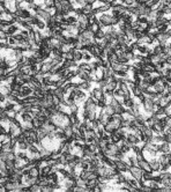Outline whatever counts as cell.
<instances>
[{
  "mask_svg": "<svg viewBox=\"0 0 171 192\" xmlns=\"http://www.w3.org/2000/svg\"><path fill=\"white\" fill-rule=\"evenodd\" d=\"M127 173H130V175L133 178H135L138 182L142 181V174H144V170H142L139 166H130Z\"/></svg>",
  "mask_w": 171,
  "mask_h": 192,
  "instance_id": "6da1fadb",
  "label": "cell"
},
{
  "mask_svg": "<svg viewBox=\"0 0 171 192\" xmlns=\"http://www.w3.org/2000/svg\"><path fill=\"white\" fill-rule=\"evenodd\" d=\"M141 106H142V110H144V114L148 116V115H150L153 112L154 101L152 98H149L148 96H146V98L144 100V102L141 103Z\"/></svg>",
  "mask_w": 171,
  "mask_h": 192,
  "instance_id": "7a4b0ae2",
  "label": "cell"
},
{
  "mask_svg": "<svg viewBox=\"0 0 171 192\" xmlns=\"http://www.w3.org/2000/svg\"><path fill=\"white\" fill-rule=\"evenodd\" d=\"M166 85H168V84L165 82V80H164L163 78H158L157 81L155 82V85H154L153 87H154V89H155V92H156L157 94H162V93L165 90Z\"/></svg>",
  "mask_w": 171,
  "mask_h": 192,
  "instance_id": "3957f363",
  "label": "cell"
},
{
  "mask_svg": "<svg viewBox=\"0 0 171 192\" xmlns=\"http://www.w3.org/2000/svg\"><path fill=\"white\" fill-rule=\"evenodd\" d=\"M116 162V168L120 171V173H127L128 171V164L125 160H115Z\"/></svg>",
  "mask_w": 171,
  "mask_h": 192,
  "instance_id": "277c9868",
  "label": "cell"
},
{
  "mask_svg": "<svg viewBox=\"0 0 171 192\" xmlns=\"http://www.w3.org/2000/svg\"><path fill=\"white\" fill-rule=\"evenodd\" d=\"M126 140H127L128 145H131V146H134V145H139V144H140L139 138L135 135V133L132 132V131H130V132L127 133V135H126Z\"/></svg>",
  "mask_w": 171,
  "mask_h": 192,
  "instance_id": "5b68a950",
  "label": "cell"
},
{
  "mask_svg": "<svg viewBox=\"0 0 171 192\" xmlns=\"http://www.w3.org/2000/svg\"><path fill=\"white\" fill-rule=\"evenodd\" d=\"M76 21H77V23L82 27L83 29H85L87 28V25L89 24V20H88V16L85 15V14H83V13H81V14H79L77 15V17H76Z\"/></svg>",
  "mask_w": 171,
  "mask_h": 192,
  "instance_id": "8992f818",
  "label": "cell"
},
{
  "mask_svg": "<svg viewBox=\"0 0 171 192\" xmlns=\"http://www.w3.org/2000/svg\"><path fill=\"white\" fill-rule=\"evenodd\" d=\"M90 96H93L96 101H97V100H102V98L105 97V96H104V92H103V89L100 88V87L93 88V90H90Z\"/></svg>",
  "mask_w": 171,
  "mask_h": 192,
  "instance_id": "52a82bcc",
  "label": "cell"
},
{
  "mask_svg": "<svg viewBox=\"0 0 171 192\" xmlns=\"http://www.w3.org/2000/svg\"><path fill=\"white\" fill-rule=\"evenodd\" d=\"M33 89L28 86V85H23L22 87H21V90H20V93H19V97H21V98H24V97H27V96H29V95H33Z\"/></svg>",
  "mask_w": 171,
  "mask_h": 192,
  "instance_id": "ba28073f",
  "label": "cell"
},
{
  "mask_svg": "<svg viewBox=\"0 0 171 192\" xmlns=\"http://www.w3.org/2000/svg\"><path fill=\"white\" fill-rule=\"evenodd\" d=\"M148 161H149V166H150L152 171H161V164H160L157 157H152Z\"/></svg>",
  "mask_w": 171,
  "mask_h": 192,
  "instance_id": "9c48e42d",
  "label": "cell"
},
{
  "mask_svg": "<svg viewBox=\"0 0 171 192\" xmlns=\"http://www.w3.org/2000/svg\"><path fill=\"white\" fill-rule=\"evenodd\" d=\"M125 161L127 162L128 166H138V163H139V161H138V159H136V156H135V154H134L133 152H132V154H130V155L126 154Z\"/></svg>",
  "mask_w": 171,
  "mask_h": 192,
  "instance_id": "30bf717a",
  "label": "cell"
},
{
  "mask_svg": "<svg viewBox=\"0 0 171 192\" xmlns=\"http://www.w3.org/2000/svg\"><path fill=\"white\" fill-rule=\"evenodd\" d=\"M138 166L144 170V171H152V169H150V166H149V161L147 160V159H144V160H141V161H139V163H138Z\"/></svg>",
  "mask_w": 171,
  "mask_h": 192,
  "instance_id": "8fae6325",
  "label": "cell"
},
{
  "mask_svg": "<svg viewBox=\"0 0 171 192\" xmlns=\"http://www.w3.org/2000/svg\"><path fill=\"white\" fill-rule=\"evenodd\" d=\"M155 38L157 39L158 43H168L169 42V36L166 35V33H157L155 35Z\"/></svg>",
  "mask_w": 171,
  "mask_h": 192,
  "instance_id": "7c38bea8",
  "label": "cell"
},
{
  "mask_svg": "<svg viewBox=\"0 0 171 192\" xmlns=\"http://www.w3.org/2000/svg\"><path fill=\"white\" fill-rule=\"evenodd\" d=\"M77 87L82 90H90L92 89V81H81L80 84H77Z\"/></svg>",
  "mask_w": 171,
  "mask_h": 192,
  "instance_id": "4fadbf2b",
  "label": "cell"
},
{
  "mask_svg": "<svg viewBox=\"0 0 171 192\" xmlns=\"http://www.w3.org/2000/svg\"><path fill=\"white\" fill-rule=\"evenodd\" d=\"M98 184V179L97 178H93V179H88L85 181V186H87L88 189H90V192H93L94 187Z\"/></svg>",
  "mask_w": 171,
  "mask_h": 192,
  "instance_id": "5bb4252c",
  "label": "cell"
},
{
  "mask_svg": "<svg viewBox=\"0 0 171 192\" xmlns=\"http://www.w3.org/2000/svg\"><path fill=\"white\" fill-rule=\"evenodd\" d=\"M101 110H102L105 115H108V116H112L113 114H115V109H113V106L110 105V104H106L104 108L101 109Z\"/></svg>",
  "mask_w": 171,
  "mask_h": 192,
  "instance_id": "9a60e30c",
  "label": "cell"
},
{
  "mask_svg": "<svg viewBox=\"0 0 171 192\" xmlns=\"http://www.w3.org/2000/svg\"><path fill=\"white\" fill-rule=\"evenodd\" d=\"M169 101H170V97H165V96H163V95H161L160 94V97H158V100H157V104L160 105V106H162V108H164L168 103H169Z\"/></svg>",
  "mask_w": 171,
  "mask_h": 192,
  "instance_id": "2e32d148",
  "label": "cell"
},
{
  "mask_svg": "<svg viewBox=\"0 0 171 192\" xmlns=\"http://www.w3.org/2000/svg\"><path fill=\"white\" fill-rule=\"evenodd\" d=\"M79 67H80L82 71L87 72V73H89V74H92V73H93V70H92V66H90V64H89V63L83 62V63H81V64L79 65Z\"/></svg>",
  "mask_w": 171,
  "mask_h": 192,
  "instance_id": "e0dca14e",
  "label": "cell"
},
{
  "mask_svg": "<svg viewBox=\"0 0 171 192\" xmlns=\"http://www.w3.org/2000/svg\"><path fill=\"white\" fill-rule=\"evenodd\" d=\"M82 57H83V53H82V51L81 50H75L74 52H73V60L74 62H81L82 60Z\"/></svg>",
  "mask_w": 171,
  "mask_h": 192,
  "instance_id": "ac0fdd59",
  "label": "cell"
},
{
  "mask_svg": "<svg viewBox=\"0 0 171 192\" xmlns=\"http://www.w3.org/2000/svg\"><path fill=\"white\" fill-rule=\"evenodd\" d=\"M20 117H21V119H22V122L24 123V122H31L33 120V116L30 115V112H22V114H17Z\"/></svg>",
  "mask_w": 171,
  "mask_h": 192,
  "instance_id": "d6986e66",
  "label": "cell"
},
{
  "mask_svg": "<svg viewBox=\"0 0 171 192\" xmlns=\"http://www.w3.org/2000/svg\"><path fill=\"white\" fill-rule=\"evenodd\" d=\"M39 167L38 166H33L31 168H29V175L33 177H38L39 176Z\"/></svg>",
  "mask_w": 171,
  "mask_h": 192,
  "instance_id": "ffe728a7",
  "label": "cell"
},
{
  "mask_svg": "<svg viewBox=\"0 0 171 192\" xmlns=\"http://www.w3.org/2000/svg\"><path fill=\"white\" fill-rule=\"evenodd\" d=\"M149 60H150V63L153 64V65H158L160 63H161V58H160V54H156V53H153L152 56L149 57Z\"/></svg>",
  "mask_w": 171,
  "mask_h": 192,
  "instance_id": "44dd1931",
  "label": "cell"
},
{
  "mask_svg": "<svg viewBox=\"0 0 171 192\" xmlns=\"http://www.w3.org/2000/svg\"><path fill=\"white\" fill-rule=\"evenodd\" d=\"M104 131H105V132H108V133H112V132L117 131V128L115 127V125H113V123H111V122H108V123L104 125Z\"/></svg>",
  "mask_w": 171,
  "mask_h": 192,
  "instance_id": "7402d4cb",
  "label": "cell"
},
{
  "mask_svg": "<svg viewBox=\"0 0 171 192\" xmlns=\"http://www.w3.org/2000/svg\"><path fill=\"white\" fill-rule=\"evenodd\" d=\"M27 151L29 152L30 154H33V155H35V154H37V153H39V149H38V147L36 146V144H30V145H28Z\"/></svg>",
  "mask_w": 171,
  "mask_h": 192,
  "instance_id": "603a6c76",
  "label": "cell"
},
{
  "mask_svg": "<svg viewBox=\"0 0 171 192\" xmlns=\"http://www.w3.org/2000/svg\"><path fill=\"white\" fill-rule=\"evenodd\" d=\"M139 126H140V124L138 123V120H136L135 118L131 119V122H130V125H128V128H130V131L134 132L136 128H139Z\"/></svg>",
  "mask_w": 171,
  "mask_h": 192,
  "instance_id": "cb8c5ba5",
  "label": "cell"
},
{
  "mask_svg": "<svg viewBox=\"0 0 171 192\" xmlns=\"http://www.w3.org/2000/svg\"><path fill=\"white\" fill-rule=\"evenodd\" d=\"M134 103H135V100H134V98H133V96H132V97H130V98H126V100H124V102H123V105H124L125 108H133Z\"/></svg>",
  "mask_w": 171,
  "mask_h": 192,
  "instance_id": "d4e9b609",
  "label": "cell"
},
{
  "mask_svg": "<svg viewBox=\"0 0 171 192\" xmlns=\"http://www.w3.org/2000/svg\"><path fill=\"white\" fill-rule=\"evenodd\" d=\"M92 11H93V5H90V4H85V5H83L81 7V12L83 14H85V15L92 13Z\"/></svg>",
  "mask_w": 171,
  "mask_h": 192,
  "instance_id": "484cf974",
  "label": "cell"
},
{
  "mask_svg": "<svg viewBox=\"0 0 171 192\" xmlns=\"http://www.w3.org/2000/svg\"><path fill=\"white\" fill-rule=\"evenodd\" d=\"M113 109H115V114H118V115H123V114L126 112V108L123 104H118L117 106H115Z\"/></svg>",
  "mask_w": 171,
  "mask_h": 192,
  "instance_id": "4316f807",
  "label": "cell"
},
{
  "mask_svg": "<svg viewBox=\"0 0 171 192\" xmlns=\"http://www.w3.org/2000/svg\"><path fill=\"white\" fill-rule=\"evenodd\" d=\"M11 86L7 84V82H6V84H4V85H0V92H1V93H4L5 95H7V94H9L11 93Z\"/></svg>",
  "mask_w": 171,
  "mask_h": 192,
  "instance_id": "83f0119b",
  "label": "cell"
},
{
  "mask_svg": "<svg viewBox=\"0 0 171 192\" xmlns=\"http://www.w3.org/2000/svg\"><path fill=\"white\" fill-rule=\"evenodd\" d=\"M106 88H109V89H111L113 92L116 88H118V81L117 80H110L108 86H106Z\"/></svg>",
  "mask_w": 171,
  "mask_h": 192,
  "instance_id": "f1b7e54d",
  "label": "cell"
},
{
  "mask_svg": "<svg viewBox=\"0 0 171 192\" xmlns=\"http://www.w3.org/2000/svg\"><path fill=\"white\" fill-rule=\"evenodd\" d=\"M150 179H153V171H144V174H142V181L148 182Z\"/></svg>",
  "mask_w": 171,
  "mask_h": 192,
  "instance_id": "f546056e",
  "label": "cell"
},
{
  "mask_svg": "<svg viewBox=\"0 0 171 192\" xmlns=\"http://www.w3.org/2000/svg\"><path fill=\"white\" fill-rule=\"evenodd\" d=\"M93 56L89 53V52H85V53H83V57H82V60L83 62H85V63H90L92 60H93Z\"/></svg>",
  "mask_w": 171,
  "mask_h": 192,
  "instance_id": "4dcf8cb0",
  "label": "cell"
},
{
  "mask_svg": "<svg viewBox=\"0 0 171 192\" xmlns=\"http://www.w3.org/2000/svg\"><path fill=\"white\" fill-rule=\"evenodd\" d=\"M105 36V33H104V30L101 28L98 31H96L95 34H94V38L95 39H101V38H103Z\"/></svg>",
  "mask_w": 171,
  "mask_h": 192,
  "instance_id": "1f68e13d",
  "label": "cell"
},
{
  "mask_svg": "<svg viewBox=\"0 0 171 192\" xmlns=\"http://www.w3.org/2000/svg\"><path fill=\"white\" fill-rule=\"evenodd\" d=\"M36 27H37V29H39V30H43V29H45L46 23H45V21H44V20L39 19V20L37 21V23H36Z\"/></svg>",
  "mask_w": 171,
  "mask_h": 192,
  "instance_id": "d6a6232c",
  "label": "cell"
},
{
  "mask_svg": "<svg viewBox=\"0 0 171 192\" xmlns=\"http://www.w3.org/2000/svg\"><path fill=\"white\" fill-rule=\"evenodd\" d=\"M29 190H30V192H41V191H42V187H41L37 183H35V184H33V185L29 186Z\"/></svg>",
  "mask_w": 171,
  "mask_h": 192,
  "instance_id": "836d02e7",
  "label": "cell"
},
{
  "mask_svg": "<svg viewBox=\"0 0 171 192\" xmlns=\"http://www.w3.org/2000/svg\"><path fill=\"white\" fill-rule=\"evenodd\" d=\"M118 63H120V64H130V60L125 56V52L122 54V56L118 57Z\"/></svg>",
  "mask_w": 171,
  "mask_h": 192,
  "instance_id": "e575fe53",
  "label": "cell"
},
{
  "mask_svg": "<svg viewBox=\"0 0 171 192\" xmlns=\"http://www.w3.org/2000/svg\"><path fill=\"white\" fill-rule=\"evenodd\" d=\"M168 28H169V24L166 23V24H162V25H160V27H157V33H165L166 30H168Z\"/></svg>",
  "mask_w": 171,
  "mask_h": 192,
  "instance_id": "d590c367",
  "label": "cell"
},
{
  "mask_svg": "<svg viewBox=\"0 0 171 192\" xmlns=\"http://www.w3.org/2000/svg\"><path fill=\"white\" fill-rule=\"evenodd\" d=\"M31 123H33V126H34V128H35V130H37V128H39V127L42 126V123H41L37 118H33Z\"/></svg>",
  "mask_w": 171,
  "mask_h": 192,
  "instance_id": "8d00e7d4",
  "label": "cell"
},
{
  "mask_svg": "<svg viewBox=\"0 0 171 192\" xmlns=\"http://www.w3.org/2000/svg\"><path fill=\"white\" fill-rule=\"evenodd\" d=\"M64 59H66V60H73V52L72 51H67V52H65L64 53Z\"/></svg>",
  "mask_w": 171,
  "mask_h": 192,
  "instance_id": "74e56055",
  "label": "cell"
},
{
  "mask_svg": "<svg viewBox=\"0 0 171 192\" xmlns=\"http://www.w3.org/2000/svg\"><path fill=\"white\" fill-rule=\"evenodd\" d=\"M6 42H7L9 45H16V44H17V42H16V39H15L14 36H8L7 39H6Z\"/></svg>",
  "mask_w": 171,
  "mask_h": 192,
  "instance_id": "f35d334b",
  "label": "cell"
},
{
  "mask_svg": "<svg viewBox=\"0 0 171 192\" xmlns=\"http://www.w3.org/2000/svg\"><path fill=\"white\" fill-rule=\"evenodd\" d=\"M1 151L3 152H11V142H7V144H1Z\"/></svg>",
  "mask_w": 171,
  "mask_h": 192,
  "instance_id": "ab89813d",
  "label": "cell"
},
{
  "mask_svg": "<svg viewBox=\"0 0 171 192\" xmlns=\"http://www.w3.org/2000/svg\"><path fill=\"white\" fill-rule=\"evenodd\" d=\"M17 148H19L20 151H27L28 144H27L25 141H23V142H17Z\"/></svg>",
  "mask_w": 171,
  "mask_h": 192,
  "instance_id": "60d3db41",
  "label": "cell"
},
{
  "mask_svg": "<svg viewBox=\"0 0 171 192\" xmlns=\"http://www.w3.org/2000/svg\"><path fill=\"white\" fill-rule=\"evenodd\" d=\"M123 4H124L125 6H127V7L133 6V5H136V4H135V0H123Z\"/></svg>",
  "mask_w": 171,
  "mask_h": 192,
  "instance_id": "b9f144b4",
  "label": "cell"
},
{
  "mask_svg": "<svg viewBox=\"0 0 171 192\" xmlns=\"http://www.w3.org/2000/svg\"><path fill=\"white\" fill-rule=\"evenodd\" d=\"M119 22H120V19H119V17H115V16L111 17V25H118Z\"/></svg>",
  "mask_w": 171,
  "mask_h": 192,
  "instance_id": "7bdbcfd3",
  "label": "cell"
},
{
  "mask_svg": "<svg viewBox=\"0 0 171 192\" xmlns=\"http://www.w3.org/2000/svg\"><path fill=\"white\" fill-rule=\"evenodd\" d=\"M7 37H8L7 33H5V31H3V30H0V41H6Z\"/></svg>",
  "mask_w": 171,
  "mask_h": 192,
  "instance_id": "ee69618b",
  "label": "cell"
},
{
  "mask_svg": "<svg viewBox=\"0 0 171 192\" xmlns=\"http://www.w3.org/2000/svg\"><path fill=\"white\" fill-rule=\"evenodd\" d=\"M156 115H158V116H162V115H164V108L160 106V108L157 109V111H156Z\"/></svg>",
  "mask_w": 171,
  "mask_h": 192,
  "instance_id": "f6af8a7d",
  "label": "cell"
},
{
  "mask_svg": "<svg viewBox=\"0 0 171 192\" xmlns=\"http://www.w3.org/2000/svg\"><path fill=\"white\" fill-rule=\"evenodd\" d=\"M53 104H54V105H59V104H60V100L55 95H53Z\"/></svg>",
  "mask_w": 171,
  "mask_h": 192,
  "instance_id": "bcb514c9",
  "label": "cell"
},
{
  "mask_svg": "<svg viewBox=\"0 0 171 192\" xmlns=\"http://www.w3.org/2000/svg\"><path fill=\"white\" fill-rule=\"evenodd\" d=\"M4 102H6V95L0 92V103H4Z\"/></svg>",
  "mask_w": 171,
  "mask_h": 192,
  "instance_id": "7dc6e473",
  "label": "cell"
},
{
  "mask_svg": "<svg viewBox=\"0 0 171 192\" xmlns=\"http://www.w3.org/2000/svg\"><path fill=\"white\" fill-rule=\"evenodd\" d=\"M165 92L168 93L169 97H171V85H166V87H165Z\"/></svg>",
  "mask_w": 171,
  "mask_h": 192,
  "instance_id": "c3c4849f",
  "label": "cell"
},
{
  "mask_svg": "<svg viewBox=\"0 0 171 192\" xmlns=\"http://www.w3.org/2000/svg\"><path fill=\"white\" fill-rule=\"evenodd\" d=\"M165 33H166V35L169 36V38H171V27H169V28H168V30H166Z\"/></svg>",
  "mask_w": 171,
  "mask_h": 192,
  "instance_id": "681fc988",
  "label": "cell"
},
{
  "mask_svg": "<svg viewBox=\"0 0 171 192\" xmlns=\"http://www.w3.org/2000/svg\"><path fill=\"white\" fill-rule=\"evenodd\" d=\"M24 1H25L27 4H29V5H31V4H35V3H36V0H24Z\"/></svg>",
  "mask_w": 171,
  "mask_h": 192,
  "instance_id": "f907efd6",
  "label": "cell"
},
{
  "mask_svg": "<svg viewBox=\"0 0 171 192\" xmlns=\"http://www.w3.org/2000/svg\"><path fill=\"white\" fill-rule=\"evenodd\" d=\"M24 0H15V3H16V5H20L21 3H23Z\"/></svg>",
  "mask_w": 171,
  "mask_h": 192,
  "instance_id": "816d5d0a",
  "label": "cell"
},
{
  "mask_svg": "<svg viewBox=\"0 0 171 192\" xmlns=\"http://www.w3.org/2000/svg\"><path fill=\"white\" fill-rule=\"evenodd\" d=\"M168 24H169V27H171V17L169 19V21H168Z\"/></svg>",
  "mask_w": 171,
  "mask_h": 192,
  "instance_id": "f5cc1de1",
  "label": "cell"
}]
</instances>
